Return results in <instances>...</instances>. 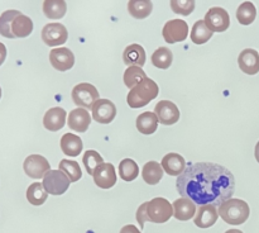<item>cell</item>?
<instances>
[{
	"instance_id": "obj_17",
	"label": "cell",
	"mask_w": 259,
	"mask_h": 233,
	"mask_svg": "<svg viewBox=\"0 0 259 233\" xmlns=\"http://www.w3.org/2000/svg\"><path fill=\"white\" fill-rule=\"evenodd\" d=\"M238 63L243 72L255 75L259 72V53L253 48H247L238 57Z\"/></svg>"
},
{
	"instance_id": "obj_31",
	"label": "cell",
	"mask_w": 259,
	"mask_h": 233,
	"mask_svg": "<svg viewBox=\"0 0 259 233\" xmlns=\"http://www.w3.org/2000/svg\"><path fill=\"white\" fill-rule=\"evenodd\" d=\"M119 175L124 181H133L138 177L139 167L132 159H125L119 164Z\"/></svg>"
},
{
	"instance_id": "obj_14",
	"label": "cell",
	"mask_w": 259,
	"mask_h": 233,
	"mask_svg": "<svg viewBox=\"0 0 259 233\" xmlns=\"http://www.w3.org/2000/svg\"><path fill=\"white\" fill-rule=\"evenodd\" d=\"M93 177L94 181H95V184L99 187H101V189H110L116 182V174L115 169H114V165L105 164L104 162L103 165H100L95 170Z\"/></svg>"
},
{
	"instance_id": "obj_5",
	"label": "cell",
	"mask_w": 259,
	"mask_h": 233,
	"mask_svg": "<svg viewBox=\"0 0 259 233\" xmlns=\"http://www.w3.org/2000/svg\"><path fill=\"white\" fill-rule=\"evenodd\" d=\"M72 100L78 108L93 109L99 100V91L91 84H78L72 90Z\"/></svg>"
},
{
	"instance_id": "obj_29",
	"label": "cell",
	"mask_w": 259,
	"mask_h": 233,
	"mask_svg": "<svg viewBox=\"0 0 259 233\" xmlns=\"http://www.w3.org/2000/svg\"><path fill=\"white\" fill-rule=\"evenodd\" d=\"M211 30L207 28L204 20H197L191 29V41L196 45H204L212 37Z\"/></svg>"
},
{
	"instance_id": "obj_7",
	"label": "cell",
	"mask_w": 259,
	"mask_h": 233,
	"mask_svg": "<svg viewBox=\"0 0 259 233\" xmlns=\"http://www.w3.org/2000/svg\"><path fill=\"white\" fill-rule=\"evenodd\" d=\"M211 32H225L230 27V17L228 12L223 8L214 7L209 9L204 19Z\"/></svg>"
},
{
	"instance_id": "obj_18",
	"label": "cell",
	"mask_w": 259,
	"mask_h": 233,
	"mask_svg": "<svg viewBox=\"0 0 259 233\" xmlns=\"http://www.w3.org/2000/svg\"><path fill=\"white\" fill-rule=\"evenodd\" d=\"M161 165L164 172H167L171 176H180L186 170V161H185V159L181 154L175 153V152L166 154L162 159Z\"/></svg>"
},
{
	"instance_id": "obj_4",
	"label": "cell",
	"mask_w": 259,
	"mask_h": 233,
	"mask_svg": "<svg viewBox=\"0 0 259 233\" xmlns=\"http://www.w3.org/2000/svg\"><path fill=\"white\" fill-rule=\"evenodd\" d=\"M158 91V85L152 79L147 77L143 83L138 84L136 88L129 91L128 98H126L128 105L134 109L143 108L147 104L151 103L153 99L157 98Z\"/></svg>"
},
{
	"instance_id": "obj_20",
	"label": "cell",
	"mask_w": 259,
	"mask_h": 233,
	"mask_svg": "<svg viewBox=\"0 0 259 233\" xmlns=\"http://www.w3.org/2000/svg\"><path fill=\"white\" fill-rule=\"evenodd\" d=\"M123 60L125 65H128L129 67L131 66H138V67H142V66L146 63V51L142 47L141 45H134L128 46V47L124 50L123 53Z\"/></svg>"
},
{
	"instance_id": "obj_12",
	"label": "cell",
	"mask_w": 259,
	"mask_h": 233,
	"mask_svg": "<svg viewBox=\"0 0 259 233\" xmlns=\"http://www.w3.org/2000/svg\"><path fill=\"white\" fill-rule=\"evenodd\" d=\"M51 65L58 71H67L75 65V56L72 51L66 47L55 48L50 52Z\"/></svg>"
},
{
	"instance_id": "obj_37",
	"label": "cell",
	"mask_w": 259,
	"mask_h": 233,
	"mask_svg": "<svg viewBox=\"0 0 259 233\" xmlns=\"http://www.w3.org/2000/svg\"><path fill=\"white\" fill-rule=\"evenodd\" d=\"M174 13L181 15H190L195 10V0H171Z\"/></svg>"
},
{
	"instance_id": "obj_30",
	"label": "cell",
	"mask_w": 259,
	"mask_h": 233,
	"mask_svg": "<svg viewBox=\"0 0 259 233\" xmlns=\"http://www.w3.org/2000/svg\"><path fill=\"white\" fill-rule=\"evenodd\" d=\"M48 192L42 182H33L27 189V199L33 205H42L47 200Z\"/></svg>"
},
{
	"instance_id": "obj_42",
	"label": "cell",
	"mask_w": 259,
	"mask_h": 233,
	"mask_svg": "<svg viewBox=\"0 0 259 233\" xmlns=\"http://www.w3.org/2000/svg\"><path fill=\"white\" fill-rule=\"evenodd\" d=\"M0 98H2V88H0Z\"/></svg>"
},
{
	"instance_id": "obj_36",
	"label": "cell",
	"mask_w": 259,
	"mask_h": 233,
	"mask_svg": "<svg viewBox=\"0 0 259 233\" xmlns=\"http://www.w3.org/2000/svg\"><path fill=\"white\" fill-rule=\"evenodd\" d=\"M82 162L83 165H85V169L86 171H88V174L94 175L95 170L98 169L100 165L104 164V160L98 152L94 151V149H89V151H86L85 153H83Z\"/></svg>"
},
{
	"instance_id": "obj_40",
	"label": "cell",
	"mask_w": 259,
	"mask_h": 233,
	"mask_svg": "<svg viewBox=\"0 0 259 233\" xmlns=\"http://www.w3.org/2000/svg\"><path fill=\"white\" fill-rule=\"evenodd\" d=\"M254 154H255V160H257V162H259V142L257 143V146H255Z\"/></svg>"
},
{
	"instance_id": "obj_16",
	"label": "cell",
	"mask_w": 259,
	"mask_h": 233,
	"mask_svg": "<svg viewBox=\"0 0 259 233\" xmlns=\"http://www.w3.org/2000/svg\"><path fill=\"white\" fill-rule=\"evenodd\" d=\"M66 110L65 109L56 106L46 111L43 118V126L50 132H57L62 129L66 124Z\"/></svg>"
},
{
	"instance_id": "obj_26",
	"label": "cell",
	"mask_w": 259,
	"mask_h": 233,
	"mask_svg": "<svg viewBox=\"0 0 259 233\" xmlns=\"http://www.w3.org/2000/svg\"><path fill=\"white\" fill-rule=\"evenodd\" d=\"M158 118L152 111H144L137 118V129L143 134H152L157 131Z\"/></svg>"
},
{
	"instance_id": "obj_33",
	"label": "cell",
	"mask_w": 259,
	"mask_h": 233,
	"mask_svg": "<svg viewBox=\"0 0 259 233\" xmlns=\"http://www.w3.org/2000/svg\"><path fill=\"white\" fill-rule=\"evenodd\" d=\"M172 60H174V55H172L171 50L167 47H159L152 55V63L162 70H167L171 66Z\"/></svg>"
},
{
	"instance_id": "obj_1",
	"label": "cell",
	"mask_w": 259,
	"mask_h": 233,
	"mask_svg": "<svg viewBox=\"0 0 259 233\" xmlns=\"http://www.w3.org/2000/svg\"><path fill=\"white\" fill-rule=\"evenodd\" d=\"M177 191L195 204L220 207L235 191L234 175L222 165L199 162L190 165L177 177Z\"/></svg>"
},
{
	"instance_id": "obj_21",
	"label": "cell",
	"mask_w": 259,
	"mask_h": 233,
	"mask_svg": "<svg viewBox=\"0 0 259 233\" xmlns=\"http://www.w3.org/2000/svg\"><path fill=\"white\" fill-rule=\"evenodd\" d=\"M196 213V205L187 198H181L174 202V215L179 220H189Z\"/></svg>"
},
{
	"instance_id": "obj_35",
	"label": "cell",
	"mask_w": 259,
	"mask_h": 233,
	"mask_svg": "<svg viewBox=\"0 0 259 233\" xmlns=\"http://www.w3.org/2000/svg\"><path fill=\"white\" fill-rule=\"evenodd\" d=\"M60 171H62L70 179L71 182H76L82 176V171L78 162L71 160H62L60 162Z\"/></svg>"
},
{
	"instance_id": "obj_41",
	"label": "cell",
	"mask_w": 259,
	"mask_h": 233,
	"mask_svg": "<svg viewBox=\"0 0 259 233\" xmlns=\"http://www.w3.org/2000/svg\"><path fill=\"white\" fill-rule=\"evenodd\" d=\"M225 233H243V232L239 229H229V230H227Z\"/></svg>"
},
{
	"instance_id": "obj_6",
	"label": "cell",
	"mask_w": 259,
	"mask_h": 233,
	"mask_svg": "<svg viewBox=\"0 0 259 233\" xmlns=\"http://www.w3.org/2000/svg\"><path fill=\"white\" fill-rule=\"evenodd\" d=\"M43 187L48 194L62 195L70 187V179L60 170H51L43 177Z\"/></svg>"
},
{
	"instance_id": "obj_39",
	"label": "cell",
	"mask_w": 259,
	"mask_h": 233,
	"mask_svg": "<svg viewBox=\"0 0 259 233\" xmlns=\"http://www.w3.org/2000/svg\"><path fill=\"white\" fill-rule=\"evenodd\" d=\"M5 58H7V47H5V46L0 42V66L3 65V62L5 61Z\"/></svg>"
},
{
	"instance_id": "obj_3",
	"label": "cell",
	"mask_w": 259,
	"mask_h": 233,
	"mask_svg": "<svg viewBox=\"0 0 259 233\" xmlns=\"http://www.w3.org/2000/svg\"><path fill=\"white\" fill-rule=\"evenodd\" d=\"M219 215L225 223L232 225L243 224L249 218V205L242 199H229L219 207Z\"/></svg>"
},
{
	"instance_id": "obj_8",
	"label": "cell",
	"mask_w": 259,
	"mask_h": 233,
	"mask_svg": "<svg viewBox=\"0 0 259 233\" xmlns=\"http://www.w3.org/2000/svg\"><path fill=\"white\" fill-rule=\"evenodd\" d=\"M24 172L32 179H42L48 171H51L50 162L40 154H30L24 160L23 164Z\"/></svg>"
},
{
	"instance_id": "obj_38",
	"label": "cell",
	"mask_w": 259,
	"mask_h": 233,
	"mask_svg": "<svg viewBox=\"0 0 259 233\" xmlns=\"http://www.w3.org/2000/svg\"><path fill=\"white\" fill-rule=\"evenodd\" d=\"M120 233H141V230L133 224H128V225H124L123 228L120 229Z\"/></svg>"
},
{
	"instance_id": "obj_27",
	"label": "cell",
	"mask_w": 259,
	"mask_h": 233,
	"mask_svg": "<svg viewBox=\"0 0 259 233\" xmlns=\"http://www.w3.org/2000/svg\"><path fill=\"white\" fill-rule=\"evenodd\" d=\"M67 4L65 0H45L43 13L50 19H60L66 14Z\"/></svg>"
},
{
	"instance_id": "obj_34",
	"label": "cell",
	"mask_w": 259,
	"mask_h": 233,
	"mask_svg": "<svg viewBox=\"0 0 259 233\" xmlns=\"http://www.w3.org/2000/svg\"><path fill=\"white\" fill-rule=\"evenodd\" d=\"M20 14L19 10H5L0 15V34L5 38H15L12 33V23L14 18Z\"/></svg>"
},
{
	"instance_id": "obj_9",
	"label": "cell",
	"mask_w": 259,
	"mask_h": 233,
	"mask_svg": "<svg viewBox=\"0 0 259 233\" xmlns=\"http://www.w3.org/2000/svg\"><path fill=\"white\" fill-rule=\"evenodd\" d=\"M163 34L164 41L167 43H176L182 42L189 35V25L185 20L181 19H172L164 24L163 27Z\"/></svg>"
},
{
	"instance_id": "obj_10",
	"label": "cell",
	"mask_w": 259,
	"mask_h": 233,
	"mask_svg": "<svg viewBox=\"0 0 259 233\" xmlns=\"http://www.w3.org/2000/svg\"><path fill=\"white\" fill-rule=\"evenodd\" d=\"M68 33L67 29L61 23H50L45 25L42 29V41L50 47L63 45L67 42Z\"/></svg>"
},
{
	"instance_id": "obj_11",
	"label": "cell",
	"mask_w": 259,
	"mask_h": 233,
	"mask_svg": "<svg viewBox=\"0 0 259 233\" xmlns=\"http://www.w3.org/2000/svg\"><path fill=\"white\" fill-rule=\"evenodd\" d=\"M154 114L158 118V122L164 126H172V124L177 123L180 119V110L169 100H162L154 108Z\"/></svg>"
},
{
	"instance_id": "obj_28",
	"label": "cell",
	"mask_w": 259,
	"mask_h": 233,
	"mask_svg": "<svg viewBox=\"0 0 259 233\" xmlns=\"http://www.w3.org/2000/svg\"><path fill=\"white\" fill-rule=\"evenodd\" d=\"M257 17V9L254 4L250 2H244L239 5L237 10V19L240 24L249 25L254 22Z\"/></svg>"
},
{
	"instance_id": "obj_2",
	"label": "cell",
	"mask_w": 259,
	"mask_h": 233,
	"mask_svg": "<svg viewBox=\"0 0 259 233\" xmlns=\"http://www.w3.org/2000/svg\"><path fill=\"white\" fill-rule=\"evenodd\" d=\"M174 215V205L164 198H154L151 202H146L137 210V220L144 228L147 220L153 223H166Z\"/></svg>"
},
{
	"instance_id": "obj_23",
	"label": "cell",
	"mask_w": 259,
	"mask_h": 233,
	"mask_svg": "<svg viewBox=\"0 0 259 233\" xmlns=\"http://www.w3.org/2000/svg\"><path fill=\"white\" fill-rule=\"evenodd\" d=\"M33 32V22L24 14H18L12 23V33L15 38H25Z\"/></svg>"
},
{
	"instance_id": "obj_15",
	"label": "cell",
	"mask_w": 259,
	"mask_h": 233,
	"mask_svg": "<svg viewBox=\"0 0 259 233\" xmlns=\"http://www.w3.org/2000/svg\"><path fill=\"white\" fill-rule=\"evenodd\" d=\"M90 113L83 108L73 109L68 114L67 124L70 127V129H72L75 132H80V133L86 132L89 129V127H90Z\"/></svg>"
},
{
	"instance_id": "obj_19",
	"label": "cell",
	"mask_w": 259,
	"mask_h": 233,
	"mask_svg": "<svg viewBox=\"0 0 259 233\" xmlns=\"http://www.w3.org/2000/svg\"><path fill=\"white\" fill-rule=\"evenodd\" d=\"M219 212L214 205H201L197 209L194 218V223L200 228H209L217 223Z\"/></svg>"
},
{
	"instance_id": "obj_25",
	"label": "cell",
	"mask_w": 259,
	"mask_h": 233,
	"mask_svg": "<svg viewBox=\"0 0 259 233\" xmlns=\"http://www.w3.org/2000/svg\"><path fill=\"white\" fill-rule=\"evenodd\" d=\"M153 10L151 0H131L128 3V12L136 19H144L149 17Z\"/></svg>"
},
{
	"instance_id": "obj_13",
	"label": "cell",
	"mask_w": 259,
	"mask_h": 233,
	"mask_svg": "<svg viewBox=\"0 0 259 233\" xmlns=\"http://www.w3.org/2000/svg\"><path fill=\"white\" fill-rule=\"evenodd\" d=\"M116 115V108L113 101L108 99H99L93 108V118L98 123L108 124L114 121Z\"/></svg>"
},
{
	"instance_id": "obj_32",
	"label": "cell",
	"mask_w": 259,
	"mask_h": 233,
	"mask_svg": "<svg viewBox=\"0 0 259 233\" xmlns=\"http://www.w3.org/2000/svg\"><path fill=\"white\" fill-rule=\"evenodd\" d=\"M146 79V72L143 71V68L138 67V66H131V67L126 68L125 72H124V83H125V85L128 86L131 90L133 88H136L138 84L143 83Z\"/></svg>"
},
{
	"instance_id": "obj_24",
	"label": "cell",
	"mask_w": 259,
	"mask_h": 233,
	"mask_svg": "<svg viewBox=\"0 0 259 233\" xmlns=\"http://www.w3.org/2000/svg\"><path fill=\"white\" fill-rule=\"evenodd\" d=\"M163 169H162V165L159 162L156 161H149L147 162L143 166L142 170V177H143L144 181L149 185H156L163 177Z\"/></svg>"
},
{
	"instance_id": "obj_22",
	"label": "cell",
	"mask_w": 259,
	"mask_h": 233,
	"mask_svg": "<svg viewBox=\"0 0 259 233\" xmlns=\"http://www.w3.org/2000/svg\"><path fill=\"white\" fill-rule=\"evenodd\" d=\"M83 143L82 139L78 136L73 133H66L63 134L62 138H61V149H62L63 153H66L67 156L76 157L80 154V152L82 151Z\"/></svg>"
}]
</instances>
